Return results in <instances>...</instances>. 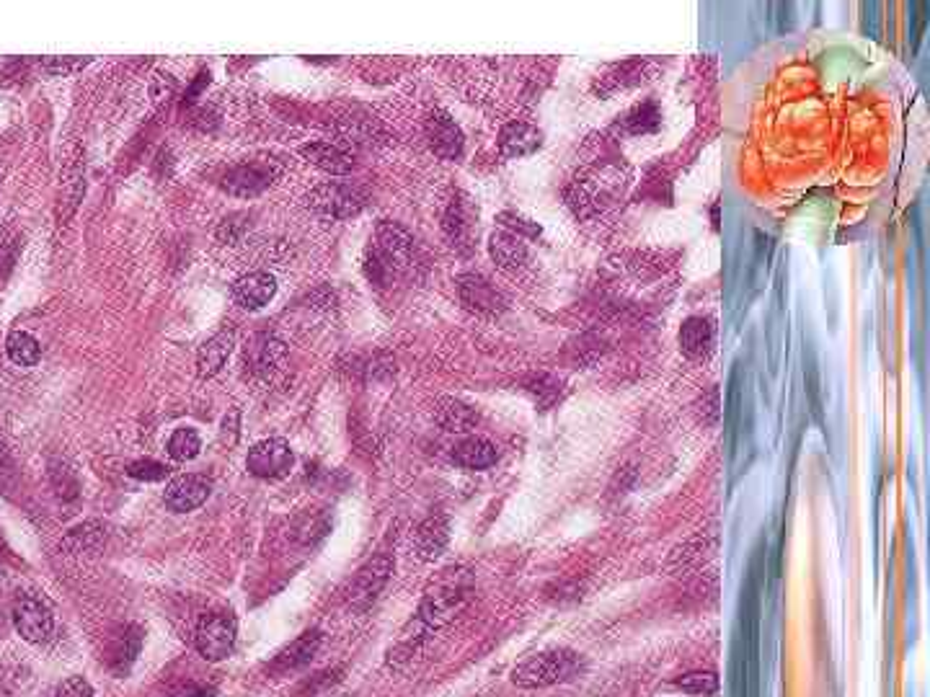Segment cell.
<instances>
[{"mask_svg":"<svg viewBox=\"0 0 930 697\" xmlns=\"http://www.w3.org/2000/svg\"><path fill=\"white\" fill-rule=\"evenodd\" d=\"M458 295L460 303L471 313L478 315H499L507 310V297L502 290H496V284L481 274H463L458 277Z\"/></svg>","mask_w":930,"mask_h":697,"instance_id":"8fae6325","label":"cell"},{"mask_svg":"<svg viewBox=\"0 0 930 697\" xmlns=\"http://www.w3.org/2000/svg\"><path fill=\"white\" fill-rule=\"evenodd\" d=\"M50 478H52V486H55L57 496H62V499H68V501L78 496V481H75L73 470H70L65 463H52Z\"/></svg>","mask_w":930,"mask_h":697,"instance_id":"d6a6232c","label":"cell"},{"mask_svg":"<svg viewBox=\"0 0 930 697\" xmlns=\"http://www.w3.org/2000/svg\"><path fill=\"white\" fill-rule=\"evenodd\" d=\"M6 354L13 364L19 367H34L42 359V346L26 331H13L6 339Z\"/></svg>","mask_w":930,"mask_h":697,"instance_id":"83f0119b","label":"cell"},{"mask_svg":"<svg viewBox=\"0 0 930 697\" xmlns=\"http://www.w3.org/2000/svg\"><path fill=\"white\" fill-rule=\"evenodd\" d=\"M476 217L478 212L471 204V199L455 197L453 202L447 204L445 215H442V230H445L450 246L463 248V251L471 248L473 235H476Z\"/></svg>","mask_w":930,"mask_h":697,"instance_id":"4fadbf2b","label":"cell"},{"mask_svg":"<svg viewBox=\"0 0 930 697\" xmlns=\"http://www.w3.org/2000/svg\"><path fill=\"white\" fill-rule=\"evenodd\" d=\"M236 636V617L230 615V612L217 610L202 615V620H199L197 625V633H194V643H197V651L205 656L207 661H223L233 654Z\"/></svg>","mask_w":930,"mask_h":697,"instance_id":"3957f363","label":"cell"},{"mask_svg":"<svg viewBox=\"0 0 930 697\" xmlns=\"http://www.w3.org/2000/svg\"><path fill=\"white\" fill-rule=\"evenodd\" d=\"M13 475H16V473H13L11 452H8L6 442L0 439V488L11 486V483H13Z\"/></svg>","mask_w":930,"mask_h":697,"instance_id":"74e56055","label":"cell"},{"mask_svg":"<svg viewBox=\"0 0 930 697\" xmlns=\"http://www.w3.org/2000/svg\"><path fill=\"white\" fill-rule=\"evenodd\" d=\"M525 390L540 411H548V408H553L564 398V383L556 375H551V372H535V375L527 377Z\"/></svg>","mask_w":930,"mask_h":697,"instance_id":"484cf974","label":"cell"},{"mask_svg":"<svg viewBox=\"0 0 930 697\" xmlns=\"http://www.w3.org/2000/svg\"><path fill=\"white\" fill-rule=\"evenodd\" d=\"M543 145V132L527 122H507L499 132V153L504 158H525L540 150Z\"/></svg>","mask_w":930,"mask_h":697,"instance_id":"ac0fdd59","label":"cell"},{"mask_svg":"<svg viewBox=\"0 0 930 697\" xmlns=\"http://www.w3.org/2000/svg\"><path fill=\"white\" fill-rule=\"evenodd\" d=\"M434 419H437V424H440L445 432L453 434L471 432V429L478 426V421H481L478 419L476 408L463 401H455V398H442V401L437 403V408H434Z\"/></svg>","mask_w":930,"mask_h":697,"instance_id":"d4e9b609","label":"cell"},{"mask_svg":"<svg viewBox=\"0 0 930 697\" xmlns=\"http://www.w3.org/2000/svg\"><path fill=\"white\" fill-rule=\"evenodd\" d=\"M675 687H680L682 692H688V695H713V692L719 690V677L713 672H688L682 674V677L675 679Z\"/></svg>","mask_w":930,"mask_h":697,"instance_id":"1f68e13d","label":"cell"},{"mask_svg":"<svg viewBox=\"0 0 930 697\" xmlns=\"http://www.w3.org/2000/svg\"><path fill=\"white\" fill-rule=\"evenodd\" d=\"M308 204L318 215L331 217V220H349L357 217L367 204V194L352 184H321L310 192Z\"/></svg>","mask_w":930,"mask_h":697,"instance_id":"5b68a950","label":"cell"},{"mask_svg":"<svg viewBox=\"0 0 930 697\" xmlns=\"http://www.w3.org/2000/svg\"><path fill=\"white\" fill-rule=\"evenodd\" d=\"M199 450H202V439H199V434L194 432L192 426H181V429H176V432L171 434V439H168V455L174 457V460H179V463L194 460V457L199 455Z\"/></svg>","mask_w":930,"mask_h":697,"instance_id":"f546056e","label":"cell"},{"mask_svg":"<svg viewBox=\"0 0 930 697\" xmlns=\"http://www.w3.org/2000/svg\"><path fill=\"white\" fill-rule=\"evenodd\" d=\"M104 537H106V530L99 525V522H88V525L70 530V535L65 537V543H62V548L70 550V553H86V550L96 548Z\"/></svg>","mask_w":930,"mask_h":697,"instance_id":"4dcf8cb0","label":"cell"},{"mask_svg":"<svg viewBox=\"0 0 930 697\" xmlns=\"http://www.w3.org/2000/svg\"><path fill=\"white\" fill-rule=\"evenodd\" d=\"M321 630H305L303 636H298L285 651H279L274 656V661L269 664V672L272 674H287L295 672V669H303L305 664H310V659L318 654V648H321Z\"/></svg>","mask_w":930,"mask_h":697,"instance_id":"e0dca14e","label":"cell"},{"mask_svg":"<svg viewBox=\"0 0 930 697\" xmlns=\"http://www.w3.org/2000/svg\"><path fill=\"white\" fill-rule=\"evenodd\" d=\"M582 669L584 659L577 651L553 648V651H543V654L533 656V659L522 661L520 667L512 672V682L522 687V690H540V687H551L558 685V682H569Z\"/></svg>","mask_w":930,"mask_h":697,"instance_id":"7a4b0ae2","label":"cell"},{"mask_svg":"<svg viewBox=\"0 0 930 697\" xmlns=\"http://www.w3.org/2000/svg\"><path fill=\"white\" fill-rule=\"evenodd\" d=\"M55 697H93V687L83 677H68L57 687Z\"/></svg>","mask_w":930,"mask_h":697,"instance_id":"d590c367","label":"cell"},{"mask_svg":"<svg viewBox=\"0 0 930 697\" xmlns=\"http://www.w3.org/2000/svg\"><path fill=\"white\" fill-rule=\"evenodd\" d=\"M233 346H236V331H233V328H223L220 334L207 339L205 344L199 346L197 352V375L202 377V380L215 377L217 372L223 370L225 362H228Z\"/></svg>","mask_w":930,"mask_h":697,"instance_id":"ffe728a7","label":"cell"},{"mask_svg":"<svg viewBox=\"0 0 930 697\" xmlns=\"http://www.w3.org/2000/svg\"><path fill=\"white\" fill-rule=\"evenodd\" d=\"M424 137H427L429 148L434 155H440L442 161H455L463 155L465 137L463 130L458 127L453 117L442 109H434L424 119Z\"/></svg>","mask_w":930,"mask_h":697,"instance_id":"30bf717a","label":"cell"},{"mask_svg":"<svg viewBox=\"0 0 930 697\" xmlns=\"http://www.w3.org/2000/svg\"><path fill=\"white\" fill-rule=\"evenodd\" d=\"M659 124H662V112L654 101L636 104L623 117V127H626L628 135H651V132L659 130Z\"/></svg>","mask_w":930,"mask_h":697,"instance_id":"f1b7e54d","label":"cell"},{"mask_svg":"<svg viewBox=\"0 0 930 697\" xmlns=\"http://www.w3.org/2000/svg\"><path fill=\"white\" fill-rule=\"evenodd\" d=\"M300 155L331 176H347L354 171V155L334 142H308L300 148Z\"/></svg>","mask_w":930,"mask_h":697,"instance_id":"d6986e66","label":"cell"},{"mask_svg":"<svg viewBox=\"0 0 930 697\" xmlns=\"http://www.w3.org/2000/svg\"><path fill=\"white\" fill-rule=\"evenodd\" d=\"M140 648H143V630L137 628V625H127L119 633H114L109 646H106V667L112 669L114 674H127L137 656H140Z\"/></svg>","mask_w":930,"mask_h":697,"instance_id":"9a60e30c","label":"cell"},{"mask_svg":"<svg viewBox=\"0 0 930 697\" xmlns=\"http://www.w3.org/2000/svg\"><path fill=\"white\" fill-rule=\"evenodd\" d=\"M372 248L380 253V259H383L385 266L391 269L393 277L414 272V264H416L414 235L403 228V225L383 220V223L378 225V230H375V246Z\"/></svg>","mask_w":930,"mask_h":697,"instance_id":"8992f818","label":"cell"},{"mask_svg":"<svg viewBox=\"0 0 930 697\" xmlns=\"http://www.w3.org/2000/svg\"><path fill=\"white\" fill-rule=\"evenodd\" d=\"M292 465H295V455H292L285 439H264V442L251 447L246 457L248 473L264 478V481L285 478Z\"/></svg>","mask_w":930,"mask_h":697,"instance_id":"9c48e42d","label":"cell"},{"mask_svg":"<svg viewBox=\"0 0 930 697\" xmlns=\"http://www.w3.org/2000/svg\"><path fill=\"white\" fill-rule=\"evenodd\" d=\"M127 473L135 478V481H145V483H155L168 478V465L158 463V460H135V463L127 468Z\"/></svg>","mask_w":930,"mask_h":697,"instance_id":"e575fe53","label":"cell"},{"mask_svg":"<svg viewBox=\"0 0 930 697\" xmlns=\"http://www.w3.org/2000/svg\"><path fill=\"white\" fill-rule=\"evenodd\" d=\"M447 540H450V525H447L445 514H429L414 535L416 553L424 561H434L445 550Z\"/></svg>","mask_w":930,"mask_h":697,"instance_id":"603a6c76","label":"cell"},{"mask_svg":"<svg viewBox=\"0 0 930 697\" xmlns=\"http://www.w3.org/2000/svg\"><path fill=\"white\" fill-rule=\"evenodd\" d=\"M499 223L504 225L507 233L517 235V238H522V241H525V238H540V233H543L538 223L517 215V212H502V215H499Z\"/></svg>","mask_w":930,"mask_h":697,"instance_id":"836d02e7","label":"cell"},{"mask_svg":"<svg viewBox=\"0 0 930 697\" xmlns=\"http://www.w3.org/2000/svg\"><path fill=\"white\" fill-rule=\"evenodd\" d=\"M489 256L504 272H517L527 264V243L507 230H496L489 238Z\"/></svg>","mask_w":930,"mask_h":697,"instance_id":"7402d4cb","label":"cell"},{"mask_svg":"<svg viewBox=\"0 0 930 697\" xmlns=\"http://www.w3.org/2000/svg\"><path fill=\"white\" fill-rule=\"evenodd\" d=\"M473 594V574L465 566H447L442 568L440 574L429 581L427 592H424L419 612L409 623V628L403 630L401 641L396 648H391L388 661L398 664L414 656L419 643L427 641L434 630L445 628L450 620H455L460 610L468 605V599Z\"/></svg>","mask_w":930,"mask_h":697,"instance_id":"6da1fadb","label":"cell"},{"mask_svg":"<svg viewBox=\"0 0 930 697\" xmlns=\"http://www.w3.org/2000/svg\"><path fill=\"white\" fill-rule=\"evenodd\" d=\"M246 362L256 377L272 380V377L287 364V349L285 344L279 339H274V336H259L246 352Z\"/></svg>","mask_w":930,"mask_h":697,"instance_id":"5bb4252c","label":"cell"},{"mask_svg":"<svg viewBox=\"0 0 930 697\" xmlns=\"http://www.w3.org/2000/svg\"><path fill=\"white\" fill-rule=\"evenodd\" d=\"M713 336H716V326H713L711 318L693 315L680 328L682 354L690 359H706L713 349Z\"/></svg>","mask_w":930,"mask_h":697,"instance_id":"44dd1931","label":"cell"},{"mask_svg":"<svg viewBox=\"0 0 930 697\" xmlns=\"http://www.w3.org/2000/svg\"><path fill=\"white\" fill-rule=\"evenodd\" d=\"M184 697H217V695H215V690H210V687H189Z\"/></svg>","mask_w":930,"mask_h":697,"instance_id":"f35d334b","label":"cell"},{"mask_svg":"<svg viewBox=\"0 0 930 697\" xmlns=\"http://www.w3.org/2000/svg\"><path fill=\"white\" fill-rule=\"evenodd\" d=\"M13 628L26 643H44L55 630L50 605L37 594H24L13 605Z\"/></svg>","mask_w":930,"mask_h":697,"instance_id":"ba28073f","label":"cell"},{"mask_svg":"<svg viewBox=\"0 0 930 697\" xmlns=\"http://www.w3.org/2000/svg\"><path fill=\"white\" fill-rule=\"evenodd\" d=\"M274 295H277V279L269 272L243 274V277L236 279V284H233V297H236V303L246 310H261L264 305L272 303Z\"/></svg>","mask_w":930,"mask_h":697,"instance_id":"2e32d148","label":"cell"},{"mask_svg":"<svg viewBox=\"0 0 930 697\" xmlns=\"http://www.w3.org/2000/svg\"><path fill=\"white\" fill-rule=\"evenodd\" d=\"M453 463L460 465L465 470H486L491 465H496L499 460V450L496 445H491L489 439L484 437H465L463 442L453 447Z\"/></svg>","mask_w":930,"mask_h":697,"instance_id":"cb8c5ba5","label":"cell"},{"mask_svg":"<svg viewBox=\"0 0 930 697\" xmlns=\"http://www.w3.org/2000/svg\"><path fill=\"white\" fill-rule=\"evenodd\" d=\"M88 65V60H60V57H52V60H42V68L47 70V73H55V75H68V73H75V70H81V68H86Z\"/></svg>","mask_w":930,"mask_h":697,"instance_id":"8d00e7d4","label":"cell"},{"mask_svg":"<svg viewBox=\"0 0 930 697\" xmlns=\"http://www.w3.org/2000/svg\"><path fill=\"white\" fill-rule=\"evenodd\" d=\"M279 166L274 161H246L241 166L230 168L223 176L220 186L223 192L238 199H254L264 194L277 181Z\"/></svg>","mask_w":930,"mask_h":697,"instance_id":"52a82bcc","label":"cell"},{"mask_svg":"<svg viewBox=\"0 0 930 697\" xmlns=\"http://www.w3.org/2000/svg\"><path fill=\"white\" fill-rule=\"evenodd\" d=\"M393 568V558L388 553H380V556L370 558L365 566H360V571L352 576V581L344 589V599H347V605L354 607V610H367V607L380 597V592L385 589L388 579H391Z\"/></svg>","mask_w":930,"mask_h":697,"instance_id":"277c9868","label":"cell"},{"mask_svg":"<svg viewBox=\"0 0 930 697\" xmlns=\"http://www.w3.org/2000/svg\"><path fill=\"white\" fill-rule=\"evenodd\" d=\"M644 68H646L644 60H628V62H623V65H615L613 73L602 75L597 91H600L602 96H608V93L636 86V83L644 81Z\"/></svg>","mask_w":930,"mask_h":697,"instance_id":"4316f807","label":"cell"},{"mask_svg":"<svg viewBox=\"0 0 930 697\" xmlns=\"http://www.w3.org/2000/svg\"><path fill=\"white\" fill-rule=\"evenodd\" d=\"M212 491V483L207 481L205 475H179L174 481L166 486V494H163V501L171 512L176 514H186L194 512L199 506L205 504L207 496Z\"/></svg>","mask_w":930,"mask_h":697,"instance_id":"7c38bea8","label":"cell"}]
</instances>
